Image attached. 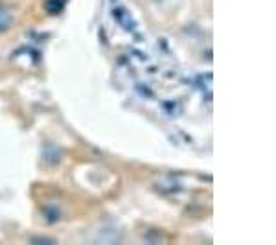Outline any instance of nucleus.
Returning a JSON list of instances; mask_svg holds the SVG:
<instances>
[{
    "label": "nucleus",
    "instance_id": "nucleus-3",
    "mask_svg": "<svg viewBox=\"0 0 276 245\" xmlns=\"http://www.w3.org/2000/svg\"><path fill=\"white\" fill-rule=\"evenodd\" d=\"M32 241H43V243H56V239H50V238H32Z\"/></svg>",
    "mask_w": 276,
    "mask_h": 245
},
{
    "label": "nucleus",
    "instance_id": "nucleus-1",
    "mask_svg": "<svg viewBox=\"0 0 276 245\" xmlns=\"http://www.w3.org/2000/svg\"><path fill=\"white\" fill-rule=\"evenodd\" d=\"M12 12L10 10H6L4 6H0V32H4V30H8L10 26H12Z\"/></svg>",
    "mask_w": 276,
    "mask_h": 245
},
{
    "label": "nucleus",
    "instance_id": "nucleus-2",
    "mask_svg": "<svg viewBox=\"0 0 276 245\" xmlns=\"http://www.w3.org/2000/svg\"><path fill=\"white\" fill-rule=\"evenodd\" d=\"M46 10L52 13H57L63 10V0H48L46 2Z\"/></svg>",
    "mask_w": 276,
    "mask_h": 245
}]
</instances>
